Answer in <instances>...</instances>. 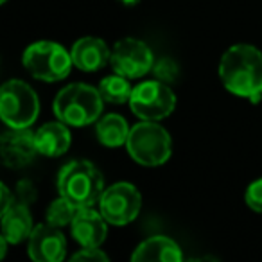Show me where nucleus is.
I'll return each mask as SVG.
<instances>
[{
	"mask_svg": "<svg viewBox=\"0 0 262 262\" xmlns=\"http://www.w3.org/2000/svg\"><path fill=\"white\" fill-rule=\"evenodd\" d=\"M219 77L233 95L246 97L251 102L262 95V52L248 43L230 47L219 61Z\"/></svg>",
	"mask_w": 262,
	"mask_h": 262,
	"instance_id": "1",
	"label": "nucleus"
},
{
	"mask_svg": "<svg viewBox=\"0 0 262 262\" xmlns=\"http://www.w3.org/2000/svg\"><path fill=\"white\" fill-rule=\"evenodd\" d=\"M102 95L99 88L84 83H72L58 92L52 110L58 120L74 127H83L101 119Z\"/></svg>",
	"mask_w": 262,
	"mask_h": 262,
	"instance_id": "2",
	"label": "nucleus"
},
{
	"mask_svg": "<svg viewBox=\"0 0 262 262\" xmlns=\"http://www.w3.org/2000/svg\"><path fill=\"white\" fill-rule=\"evenodd\" d=\"M58 190L77 208L94 207L104 192V178L92 162L72 160L59 171Z\"/></svg>",
	"mask_w": 262,
	"mask_h": 262,
	"instance_id": "3",
	"label": "nucleus"
},
{
	"mask_svg": "<svg viewBox=\"0 0 262 262\" xmlns=\"http://www.w3.org/2000/svg\"><path fill=\"white\" fill-rule=\"evenodd\" d=\"M126 149L137 164L158 167L171 158L172 140L157 120H142L129 129Z\"/></svg>",
	"mask_w": 262,
	"mask_h": 262,
	"instance_id": "4",
	"label": "nucleus"
},
{
	"mask_svg": "<svg viewBox=\"0 0 262 262\" xmlns=\"http://www.w3.org/2000/svg\"><path fill=\"white\" fill-rule=\"evenodd\" d=\"M24 69L34 79L56 83L65 79L72 70V54L56 41H34L24 51Z\"/></svg>",
	"mask_w": 262,
	"mask_h": 262,
	"instance_id": "5",
	"label": "nucleus"
},
{
	"mask_svg": "<svg viewBox=\"0 0 262 262\" xmlns=\"http://www.w3.org/2000/svg\"><path fill=\"white\" fill-rule=\"evenodd\" d=\"M40 115L36 92L20 79H9L0 90V117L8 127H31Z\"/></svg>",
	"mask_w": 262,
	"mask_h": 262,
	"instance_id": "6",
	"label": "nucleus"
},
{
	"mask_svg": "<svg viewBox=\"0 0 262 262\" xmlns=\"http://www.w3.org/2000/svg\"><path fill=\"white\" fill-rule=\"evenodd\" d=\"M176 106V95L167 83L158 79L144 81L133 88L129 108L142 120H162L171 115Z\"/></svg>",
	"mask_w": 262,
	"mask_h": 262,
	"instance_id": "7",
	"label": "nucleus"
},
{
	"mask_svg": "<svg viewBox=\"0 0 262 262\" xmlns=\"http://www.w3.org/2000/svg\"><path fill=\"white\" fill-rule=\"evenodd\" d=\"M142 208V196L133 183L119 182L108 187L99 200V210L110 225L124 226L137 219Z\"/></svg>",
	"mask_w": 262,
	"mask_h": 262,
	"instance_id": "8",
	"label": "nucleus"
},
{
	"mask_svg": "<svg viewBox=\"0 0 262 262\" xmlns=\"http://www.w3.org/2000/svg\"><path fill=\"white\" fill-rule=\"evenodd\" d=\"M110 65L120 76L127 79H139L151 72L155 65V56L149 45L137 38H122L112 49Z\"/></svg>",
	"mask_w": 262,
	"mask_h": 262,
	"instance_id": "9",
	"label": "nucleus"
},
{
	"mask_svg": "<svg viewBox=\"0 0 262 262\" xmlns=\"http://www.w3.org/2000/svg\"><path fill=\"white\" fill-rule=\"evenodd\" d=\"M0 155L9 169H24L34 162L38 153L34 131L29 127H9L0 139Z\"/></svg>",
	"mask_w": 262,
	"mask_h": 262,
	"instance_id": "10",
	"label": "nucleus"
},
{
	"mask_svg": "<svg viewBox=\"0 0 262 262\" xmlns=\"http://www.w3.org/2000/svg\"><path fill=\"white\" fill-rule=\"evenodd\" d=\"M27 243V255L34 262H61L67 255V239L51 223L36 225Z\"/></svg>",
	"mask_w": 262,
	"mask_h": 262,
	"instance_id": "11",
	"label": "nucleus"
},
{
	"mask_svg": "<svg viewBox=\"0 0 262 262\" xmlns=\"http://www.w3.org/2000/svg\"><path fill=\"white\" fill-rule=\"evenodd\" d=\"M108 225L101 210H94L92 207L77 208L76 217L70 223L72 237L79 243V246H101L108 235Z\"/></svg>",
	"mask_w": 262,
	"mask_h": 262,
	"instance_id": "12",
	"label": "nucleus"
},
{
	"mask_svg": "<svg viewBox=\"0 0 262 262\" xmlns=\"http://www.w3.org/2000/svg\"><path fill=\"white\" fill-rule=\"evenodd\" d=\"M70 54H72L74 67H77L83 72H97L102 67L108 65L110 58H112V51L106 45V41L94 36L77 40Z\"/></svg>",
	"mask_w": 262,
	"mask_h": 262,
	"instance_id": "13",
	"label": "nucleus"
},
{
	"mask_svg": "<svg viewBox=\"0 0 262 262\" xmlns=\"http://www.w3.org/2000/svg\"><path fill=\"white\" fill-rule=\"evenodd\" d=\"M36 139L38 153L49 158L61 157L69 151L72 144V135H70L69 124L56 120V122H45L34 131Z\"/></svg>",
	"mask_w": 262,
	"mask_h": 262,
	"instance_id": "14",
	"label": "nucleus"
},
{
	"mask_svg": "<svg viewBox=\"0 0 262 262\" xmlns=\"http://www.w3.org/2000/svg\"><path fill=\"white\" fill-rule=\"evenodd\" d=\"M182 258V248L165 235L149 237L140 243L131 255L133 262H180Z\"/></svg>",
	"mask_w": 262,
	"mask_h": 262,
	"instance_id": "15",
	"label": "nucleus"
},
{
	"mask_svg": "<svg viewBox=\"0 0 262 262\" xmlns=\"http://www.w3.org/2000/svg\"><path fill=\"white\" fill-rule=\"evenodd\" d=\"M33 230V215L26 203L15 201L8 210L2 212V235L9 241V244H20L29 239Z\"/></svg>",
	"mask_w": 262,
	"mask_h": 262,
	"instance_id": "16",
	"label": "nucleus"
},
{
	"mask_svg": "<svg viewBox=\"0 0 262 262\" xmlns=\"http://www.w3.org/2000/svg\"><path fill=\"white\" fill-rule=\"evenodd\" d=\"M129 129L126 119L119 113H110L95 122V137L106 147H120L126 146Z\"/></svg>",
	"mask_w": 262,
	"mask_h": 262,
	"instance_id": "17",
	"label": "nucleus"
},
{
	"mask_svg": "<svg viewBox=\"0 0 262 262\" xmlns=\"http://www.w3.org/2000/svg\"><path fill=\"white\" fill-rule=\"evenodd\" d=\"M99 92H101L102 99L112 104H124L131 99L133 94V86L129 84V79L120 74H113V76H106L99 83Z\"/></svg>",
	"mask_w": 262,
	"mask_h": 262,
	"instance_id": "18",
	"label": "nucleus"
},
{
	"mask_svg": "<svg viewBox=\"0 0 262 262\" xmlns=\"http://www.w3.org/2000/svg\"><path fill=\"white\" fill-rule=\"evenodd\" d=\"M76 212H77L76 205L59 194L58 200H54L51 205H49L47 223H51V225L61 228V226H67V225L72 223V219L76 217Z\"/></svg>",
	"mask_w": 262,
	"mask_h": 262,
	"instance_id": "19",
	"label": "nucleus"
},
{
	"mask_svg": "<svg viewBox=\"0 0 262 262\" xmlns=\"http://www.w3.org/2000/svg\"><path fill=\"white\" fill-rule=\"evenodd\" d=\"M151 72L155 74L158 81L162 83H172L178 76V65H176L172 59L162 58V59H155V65L151 69Z\"/></svg>",
	"mask_w": 262,
	"mask_h": 262,
	"instance_id": "20",
	"label": "nucleus"
},
{
	"mask_svg": "<svg viewBox=\"0 0 262 262\" xmlns=\"http://www.w3.org/2000/svg\"><path fill=\"white\" fill-rule=\"evenodd\" d=\"M244 200H246V205L251 208V210L262 214V178L255 180V182L248 187Z\"/></svg>",
	"mask_w": 262,
	"mask_h": 262,
	"instance_id": "21",
	"label": "nucleus"
},
{
	"mask_svg": "<svg viewBox=\"0 0 262 262\" xmlns=\"http://www.w3.org/2000/svg\"><path fill=\"white\" fill-rule=\"evenodd\" d=\"M72 260H86V262H99V260H108V255L99 246H81L79 251L72 255Z\"/></svg>",
	"mask_w": 262,
	"mask_h": 262,
	"instance_id": "22",
	"label": "nucleus"
},
{
	"mask_svg": "<svg viewBox=\"0 0 262 262\" xmlns=\"http://www.w3.org/2000/svg\"><path fill=\"white\" fill-rule=\"evenodd\" d=\"M18 198H20V203H33L36 200V189L31 182H20L18 183Z\"/></svg>",
	"mask_w": 262,
	"mask_h": 262,
	"instance_id": "23",
	"label": "nucleus"
},
{
	"mask_svg": "<svg viewBox=\"0 0 262 262\" xmlns=\"http://www.w3.org/2000/svg\"><path fill=\"white\" fill-rule=\"evenodd\" d=\"M0 194H2V201H0V205H2V207H0V210L6 212L13 203H15V196L11 194V190L8 189V185H6V183H2V187H0Z\"/></svg>",
	"mask_w": 262,
	"mask_h": 262,
	"instance_id": "24",
	"label": "nucleus"
},
{
	"mask_svg": "<svg viewBox=\"0 0 262 262\" xmlns=\"http://www.w3.org/2000/svg\"><path fill=\"white\" fill-rule=\"evenodd\" d=\"M119 2H122L124 6H137L140 0H119Z\"/></svg>",
	"mask_w": 262,
	"mask_h": 262,
	"instance_id": "25",
	"label": "nucleus"
},
{
	"mask_svg": "<svg viewBox=\"0 0 262 262\" xmlns=\"http://www.w3.org/2000/svg\"><path fill=\"white\" fill-rule=\"evenodd\" d=\"M0 2H2V4H6V2H8V0H0Z\"/></svg>",
	"mask_w": 262,
	"mask_h": 262,
	"instance_id": "26",
	"label": "nucleus"
}]
</instances>
